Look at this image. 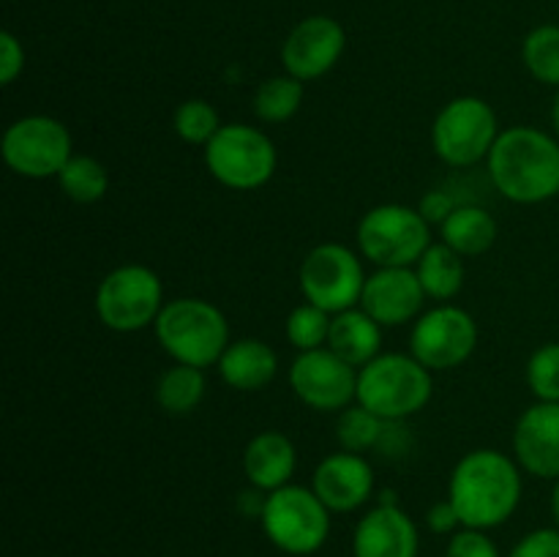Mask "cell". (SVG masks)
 I'll return each instance as SVG.
<instances>
[{
  "instance_id": "obj_2",
  "label": "cell",
  "mask_w": 559,
  "mask_h": 557,
  "mask_svg": "<svg viewBox=\"0 0 559 557\" xmlns=\"http://www.w3.org/2000/svg\"><path fill=\"white\" fill-rule=\"evenodd\" d=\"M486 169L506 200L540 205L559 194V140L535 126L502 129L486 158Z\"/></svg>"
},
{
  "instance_id": "obj_29",
  "label": "cell",
  "mask_w": 559,
  "mask_h": 557,
  "mask_svg": "<svg viewBox=\"0 0 559 557\" xmlns=\"http://www.w3.org/2000/svg\"><path fill=\"white\" fill-rule=\"evenodd\" d=\"M222 118H218V109L213 107L205 98H186L173 115V129L186 145L205 147L213 137L222 129Z\"/></svg>"
},
{
  "instance_id": "obj_14",
  "label": "cell",
  "mask_w": 559,
  "mask_h": 557,
  "mask_svg": "<svg viewBox=\"0 0 559 557\" xmlns=\"http://www.w3.org/2000/svg\"><path fill=\"white\" fill-rule=\"evenodd\" d=\"M347 49V33L333 16L314 14L289 31L282 44V63L300 82H314L336 69Z\"/></svg>"
},
{
  "instance_id": "obj_16",
  "label": "cell",
  "mask_w": 559,
  "mask_h": 557,
  "mask_svg": "<svg viewBox=\"0 0 559 557\" xmlns=\"http://www.w3.org/2000/svg\"><path fill=\"white\" fill-rule=\"evenodd\" d=\"M311 489L331 513H353L374 497V467L364 453H328L314 467Z\"/></svg>"
},
{
  "instance_id": "obj_30",
  "label": "cell",
  "mask_w": 559,
  "mask_h": 557,
  "mask_svg": "<svg viewBox=\"0 0 559 557\" xmlns=\"http://www.w3.org/2000/svg\"><path fill=\"white\" fill-rule=\"evenodd\" d=\"M331 322L333 315H328L320 306L304 300V304L295 306V309L289 311L287 322H284V331H287L289 344H293L298 353H309V349L328 347Z\"/></svg>"
},
{
  "instance_id": "obj_27",
  "label": "cell",
  "mask_w": 559,
  "mask_h": 557,
  "mask_svg": "<svg viewBox=\"0 0 559 557\" xmlns=\"http://www.w3.org/2000/svg\"><path fill=\"white\" fill-rule=\"evenodd\" d=\"M388 420H382L380 415H374L371 410H366L364 404H349L347 410L338 413L336 420V440L342 446V451L349 453H369L374 448H380L382 437H385Z\"/></svg>"
},
{
  "instance_id": "obj_9",
  "label": "cell",
  "mask_w": 559,
  "mask_h": 557,
  "mask_svg": "<svg viewBox=\"0 0 559 557\" xmlns=\"http://www.w3.org/2000/svg\"><path fill=\"white\" fill-rule=\"evenodd\" d=\"M164 304L162 278L140 262L112 268L96 289L98 322L115 333H136L156 325Z\"/></svg>"
},
{
  "instance_id": "obj_13",
  "label": "cell",
  "mask_w": 559,
  "mask_h": 557,
  "mask_svg": "<svg viewBox=\"0 0 559 557\" xmlns=\"http://www.w3.org/2000/svg\"><path fill=\"white\" fill-rule=\"evenodd\" d=\"M289 388L317 413H342L358 402V369L333 349H309L298 353L289 366Z\"/></svg>"
},
{
  "instance_id": "obj_4",
  "label": "cell",
  "mask_w": 559,
  "mask_h": 557,
  "mask_svg": "<svg viewBox=\"0 0 559 557\" xmlns=\"http://www.w3.org/2000/svg\"><path fill=\"white\" fill-rule=\"evenodd\" d=\"M435 396V371L413 353H380L358 369V404L382 420H407Z\"/></svg>"
},
{
  "instance_id": "obj_28",
  "label": "cell",
  "mask_w": 559,
  "mask_h": 557,
  "mask_svg": "<svg viewBox=\"0 0 559 557\" xmlns=\"http://www.w3.org/2000/svg\"><path fill=\"white\" fill-rule=\"evenodd\" d=\"M522 60L533 80L559 91V25L533 27L524 36Z\"/></svg>"
},
{
  "instance_id": "obj_7",
  "label": "cell",
  "mask_w": 559,
  "mask_h": 557,
  "mask_svg": "<svg viewBox=\"0 0 559 557\" xmlns=\"http://www.w3.org/2000/svg\"><path fill=\"white\" fill-rule=\"evenodd\" d=\"M202 151L211 178L233 191L262 189L278 167L271 137L249 123H224Z\"/></svg>"
},
{
  "instance_id": "obj_26",
  "label": "cell",
  "mask_w": 559,
  "mask_h": 557,
  "mask_svg": "<svg viewBox=\"0 0 559 557\" xmlns=\"http://www.w3.org/2000/svg\"><path fill=\"white\" fill-rule=\"evenodd\" d=\"M55 180H58L60 191L80 205H93V202L104 200V194L109 191L107 167L96 156H85V153H74Z\"/></svg>"
},
{
  "instance_id": "obj_20",
  "label": "cell",
  "mask_w": 559,
  "mask_h": 557,
  "mask_svg": "<svg viewBox=\"0 0 559 557\" xmlns=\"http://www.w3.org/2000/svg\"><path fill=\"white\" fill-rule=\"evenodd\" d=\"M218 375L233 391L254 393L271 386L278 375V355L267 342L254 336L233 339L218 360Z\"/></svg>"
},
{
  "instance_id": "obj_11",
  "label": "cell",
  "mask_w": 559,
  "mask_h": 557,
  "mask_svg": "<svg viewBox=\"0 0 559 557\" xmlns=\"http://www.w3.org/2000/svg\"><path fill=\"white\" fill-rule=\"evenodd\" d=\"M0 151L11 173L44 180L58 178L66 162L74 156V142L63 120L52 115H25L3 131Z\"/></svg>"
},
{
  "instance_id": "obj_6",
  "label": "cell",
  "mask_w": 559,
  "mask_h": 557,
  "mask_svg": "<svg viewBox=\"0 0 559 557\" xmlns=\"http://www.w3.org/2000/svg\"><path fill=\"white\" fill-rule=\"evenodd\" d=\"M358 251L374 268H415L431 240V224L418 208L385 202L360 216L355 229Z\"/></svg>"
},
{
  "instance_id": "obj_17",
  "label": "cell",
  "mask_w": 559,
  "mask_h": 557,
  "mask_svg": "<svg viewBox=\"0 0 559 557\" xmlns=\"http://www.w3.org/2000/svg\"><path fill=\"white\" fill-rule=\"evenodd\" d=\"M513 459L533 478H559V402H535L519 415Z\"/></svg>"
},
{
  "instance_id": "obj_36",
  "label": "cell",
  "mask_w": 559,
  "mask_h": 557,
  "mask_svg": "<svg viewBox=\"0 0 559 557\" xmlns=\"http://www.w3.org/2000/svg\"><path fill=\"white\" fill-rule=\"evenodd\" d=\"M426 528H429V533L435 535H453L462 530V519H459V511L453 508V502L448 500H440L435 502V506H429V511H426Z\"/></svg>"
},
{
  "instance_id": "obj_15",
  "label": "cell",
  "mask_w": 559,
  "mask_h": 557,
  "mask_svg": "<svg viewBox=\"0 0 559 557\" xmlns=\"http://www.w3.org/2000/svg\"><path fill=\"white\" fill-rule=\"evenodd\" d=\"M426 300L415 268H377L366 278L360 309L382 328H402L424 315Z\"/></svg>"
},
{
  "instance_id": "obj_25",
  "label": "cell",
  "mask_w": 559,
  "mask_h": 557,
  "mask_svg": "<svg viewBox=\"0 0 559 557\" xmlns=\"http://www.w3.org/2000/svg\"><path fill=\"white\" fill-rule=\"evenodd\" d=\"M306 96V82L295 80L293 74H278L271 76V80L262 82L254 91V102H251V109H254V118L260 123H287L304 107Z\"/></svg>"
},
{
  "instance_id": "obj_18",
  "label": "cell",
  "mask_w": 559,
  "mask_h": 557,
  "mask_svg": "<svg viewBox=\"0 0 559 557\" xmlns=\"http://www.w3.org/2000/svg\"><path fill=\"white\" fill-rule=\"evenodd\" d=\"M420 533L399 502H377L353 530V557H418Z\"/></svg>"
},
{
  "instance_id": "obj_21",
  "label": "cell",
  "mask_w": 559,
  "mask_h": 557,
  "mask_svg": "<svg viewBox=\"0 0 559 557\" xmlns=\"http://www.w3.org/2000/svg\"><path fill=\"white\" fill-rule=\"evenodd\" d=\"M328 349H333L338 358L347 360L355 369H364L382 353V325L374 317L366 315L360 306L333 315Z\"/></svg>"
},
{
  "instance_id": "obj_10",
  "label": "cell",
  "mask_w": 559,
  "mask_h": 557,
  "mask_svg": "<svg viewBox=\"0 0 559 557\" xmlns=\"http://www.w3.org/2000/svg\"><path fill=\"white\" fill-rule=\"evenodd\" d=\"M366 278L369 276L360 262V251L336 244V240L314 246L304 257L298 271L304 298L325 309L328 315H342V311L360 306Z\"/></svg>"
},
{
  "instance_id": "obj_37",
  "label": "cell",
  "mask_w": 559,
  "mask_h": 557,
  "mask_svg": "<svg viewBox=\"0 0 559 557\" xmlns=\"http://www.w3.org/2000/svg\"><path fill=\"white\" fill-rule=\"evenodd\" d=\"M549 506H551V519H555V524L559 528V478L555 481V489H551Z\"/></svg>"
},
{
  "instance_id": "obj_19",
  "label": "cell",
  "mask_w": 559,
  "mask_h": 557,
  "mask_svg": "<svg viewBox=\"0 0 559 557\" xmlns=\"http://www.w3.org/2000/svg\"><path fill=\"white\" fill-rule=\"evenodd\" d=\"M240 464H243L249 486L271 495V491L293 484V475L298 470V451L284 431L267 429L246 442Z\"/></svg>"
},
{
  "instance_id": "obj_31",
  "label": "cell",
  "mask_w": 559,
  "mask_h": 557,
  "mask_svg": "<svg viewBox=\"0 0 559 557\" xmlns=\"http://www.w3.org/2000/svg\"><path fill=\"white\" fill-rule=\"evenodd\" d=\"M524 377L538 402H559V342H546L530 355Z\"/></svg>"
},
{
  "instance_id": "obj_8",
  "label": "cell",
  "mask_w": 559,
  "mask_h": 557,
  "mask_svg": "<svg viewBox=\"0 0 559 557\" xmlns=\"http://www.w3.org/2000/svg\"><path fill=\"white\" fill-rule=\"evenodd\" d=\"M500 120L480 96H456L437 112L431 123V147L442 164L467 169L486 162L500 137Z\"/></svg>"
},
{
  "instance_id": "obj_5",
  "label": "cell",
  "mask_w": 559,
  "mask_h": 557,
  "mask_svg": "<svg viewBox=\"0 0 559 557\" xmlns=\"http://www.w3.org/2000/svg\"><path fill=\"white\" fill-rule=\"evenodd\" d=\"M331 517L311 486L287 484L271 491L262 508V533L278 552L293 557L317 555L331 538Z\"/></svg>"
},
{
  "instance_id": "obj_32",
  "label": "cell",
  "mask_w": 559,
  "mask_h": 557,
  "mask_svg": "<svg viewBox=\"0 0 559 557\" xmlns=\"http://www.w3.org/2000/svg\"><path fill=\"white\" fill-rule=\"evenodd\" d=\"M445 557H502V552L486 530L462 528L448 541Z\"/></svg>"
},
{
  "instance_id": "obj_33",
  "label": "cell",
  "mask_w": 559,
  "mask_h": 557,
  "mask_svg": "<svg viewBox=\"0 0 559 557\" xmlns=\"http://www.w3.org/2000/svg\"><path fill=\"white\" fill-rule=\"evenodd\" d=\"M506 557H559V528H538L516 541Z\"/></svg>"
},
{
  "instance_id": "obj_38",
  "label": "cell",
  "mask_w": 559,
  "mask_h": 557,
  "mask_svg": "<svg viewBox=\"0 0 559 557\" xmlns=\"http://www.w3.org/2000/svg\"><path fill=\"white\" fill-rule=\"evenodd\" d=\"M551 126H555L557 140H559V91H557V96H555V104H551Z\"/></svg>"
},
{
  "instance_id": "obj_1",
  "label": "cell",
  "mask_w": 559,
  "mask_h": 557,
  "mask_svg": "<svg viewBox=\"0 0 559 557\" xmlns=\"http://www.w3.org/2000/svg\"><path fill=\"white\" fill-rule=\"evenodd\" d=\"M524 470L497 448L464 453L448 481V500L459 511L462 528L495 530L519 511L524 495Z\"/></svg>"
},
{
  "instance_id": "obj_3",
  "label": "cell",
  "mask_w": 559,
  "mask_h": 557,
  "mask_svg": "<svg viewBox=\"0 0 559 557\" xmlns=\"http://www.w3.org/2000/svg\"><path fill=\"white\" fill-rule=\"evenodd\" d=\"M153 331L175 364L197 366V369L216 366L233 342L224 311L205 298L167 300Z\"/></svg>"
},
{
  "instance_id": "obj_12",
  "label": "cell",
  "mask_w": 559,
  "mask_h": 557,
  "mask_svg": "<svg viewBox=\"0 0 559 557\" xmlns=\"http://www.w3.org/2000/svg\"><path fill=\"white\" fill-rule=\"evenodd\" d=\"M478 339V322L467 309L437 304L413 322L409 353L429 371H451L473 358Z\"/></svg>"
},
{
  "instance_id": "obj_35",
  "label": "cell",
  "mask_w": 559,
  "mask_h": 557,
  "mask_svg": "<svg viewBox=\"0 0 559 557\" xmlns=\"http://www.w3.org/2000/svg\"><path fill=\"white\" fill-rule=\"evenodd\" d=\"M456 208H459V202L442 189L426 191L418 202V213L431 224V227H442V224L448 222V216H451Z\"/></svg>"
},
{
  "instance_id": "obj_23",
  "label": "cell",
  "mask_w": 559,
  "mask_h": 557,
  "mask_svg": "<svg viewBox=\"0 0 559 557\" xmlns=\"http://www.w3.org/2000/svg\"><path fill=\"white\" fill-rule=\"evenodd\" d=\"M415 273H418L426 298L437 300V304H451L464 287V257L437 240L420 257Z\"/></svg>"
},
{
  "instance_id": "obj_24",
  "label": "cell",
  "mask_w": 559,
  "mask_h": 557,
  "mask_svg": "<svg viewBox=\"0 0 559 557\" xmlns=\"http://www.w3.org/2000/svg\"><path fill=\"white\" fill-rule=\"evenodd\" d=\"M207 391L205 369L173 364L156 382V402L167 415H191Z\"/></svg>"
},
{
  "instance_id": "obj_34",
  "label": "cell",
  "mask_w": 559,
  "mask_h": 557,
  "mask_svg": "<svg viewBox=\"0 0 559 557\" xmlns=\"http://www.w3.org/2000/svg\"><path fill=\"white\" fill-rule=\"evenodd\" d=\"M25 69V49L11 31L0 33V82L14 85L16 76Z\"/></svg>"
},
{
  "instance_id": "obj_22",
  "label": "cell",
  "mask_w": 559,
  "mask_h": 557,
  "mask_svg": "<svg viewBox=\"0 0 559 557\" xmlns=\"http://www.w3.org/2000/svg\"><path fill=\"white\" fill-rule=\"evenodd\" d=\"M500 227L480 205H459L440 227V240L462 257H480L495 246Z\"/></svg>"
}]
</instances>
